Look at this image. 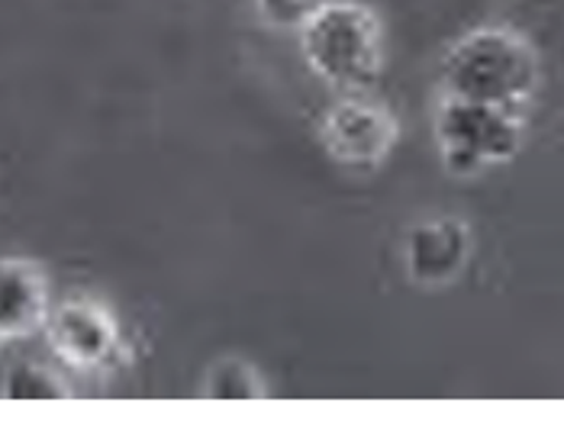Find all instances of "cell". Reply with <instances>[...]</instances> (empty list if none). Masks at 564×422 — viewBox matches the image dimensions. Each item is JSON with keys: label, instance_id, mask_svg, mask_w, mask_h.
<instances>
[{"label": "cell", "instance_id": "obj_5", "mask_svg": "<svg viewBox=\"0 0 564 422\" xmlns=\"http://www.w3.org/2000/svg\"><path fill=\"white\" fill-rule=\"evenodd\" d=\"M319 145L343 169L371 171L391 159L397 145V117L368 94H339L319 117Z\"/></svg>", "mask_w": 564, "mask_h": 422}, {"label": "cell", "instance_id": "obj_6", "mask_svg": "<svg viewBox=\"0 0 564 422\" xmlns=\"http://www.w3.org/2000/svg\"><path fill=\"white\" fill-rule=\"evenodd\" d=\"M468 258H471V229L455 216H438L413 226L403 249L410 281L423 288L452 284L468 268Z\"/></svg>", "mask_w": 564, "mask_h": 422}, {"label": "cell", "instance_id": "obj_11", "mask_svg": "<svg viewBox=\"0 0 564 422\" xmlns=\"http://www.w3.org/2000/svg\"><path fill=\"white\" fill-rule=\"evenodd\" d=\"M0 345H3V338H0Z\"/></svg>", "mask_w": 564, "mask_h": 422}, {"label": "cell", "instance_id": "obj_7", "mask_svg": "<svg viewBox=\"0 0 564 422\" xmlns=\"http://www.w3.org/2000/svg\"><path fill=\"white\" fill-rule=\"evenodd\" d=\"M52 313V288L40 261L3 255L0 258V338L36 336Z\"/></svg>", "mask_w": 564, "mask_h": 422}, {"label": "cell", "instance_id": "obj_4", "mask_svg": "<svg viewBox=\"0 0 564 422\" xmlns=\"http://www.w3.org/2000/svg\"><path fill=\"white\" fill-rule=\"evenodd\" d=\"M45 338L52 355L75 375H113L130 361V345L117 313L90 294H72L52 303Z\"/></svg>", "mask_w": 564, "mask_h": 422}, {"label": "cell", "instance_id": "obj_9", "mask_svg": "<svg viewBox=\"0 0 564 422\" xmlns=\"http://www.w3.org/2000/svg\"><path fill=\"white\" fill-rule=\"evenodd\" d=\"M200 397L219 400V403H239V400H261V375L242 358H219L217 365L207 371Z\"/></svg>", "mask_w": 564, "mask_h": 422}, {"label": "cell", "instance_id": "obj_3", "mask_svg": "<svg viewBox=\"0 0 564 422\" xmlns=\"http://www.w3.org/2000/svg\"><path fill=\"white\" fill-rule=\"evenodd\" d=\"M435 142L445 171L468 177L517 159L522 149V120L510 107L442 97L435 113Z\"/></svg>", "mask_w": 564, "mask_h": 422}, {"label": "cell", "instance_id": "obj_10", "mask_svg": "<svg viewBox=\"0 0 564 422\" xmlns=\"http://www.w3.org/2000/svg\"><path fill=\"white\" fill-rule=\"evenodd\" d=\"M252 3H256V13L264 26L281 30V33H288V30L301 33L306 23L319 10H326L333 0H252Z\"/></svg>", "mask_w": 564, "mask_h": 422}, {"label": "cell", "instance_id": "obj_1", "mask_svg": "<svg viewBox=\"0 0 564 422\" xmlns=\"http://www.w3.org/2000/svg\"><path fill=\"white\" fill-rule=\"evenodd\" d=\"M539 82L535 48L507 26L471 30L442 58V97L520 110L539 90Z\"/></svg>", "mask_w": 564, "mask_h": 422}, {"label": "cell", "instance_id": "obj_2", "mask_svg": "<svg viewBox=\"0 0 564 422\" xmlns=\"http://www.w3.org/2000/svg\"><path fill=\"white\" fill-rule=\"evenodd\" d=\"M301 52L313 78L339 94H368L384 68L381 23L361 0H333L301 30Z\"/></svg>", "mask_w": 564, "mask_h": 422}, {"label": "cell", "instance_id": "obj_8", "mask_svg": "<svg viewBox=\"0 0 564 422\" xmlns=\"http://www.w3.org/2000/svg\"><path fill=\"white\" fill-rule=\"evenodd\" d=\"M0 397L10 403H58V400H72L75 390L68 387V380L62 378L55 368L40 365V361H17L7 368Z\"/></svg>", "mask_w": 564, "mask_h": 422}]
</instances>
